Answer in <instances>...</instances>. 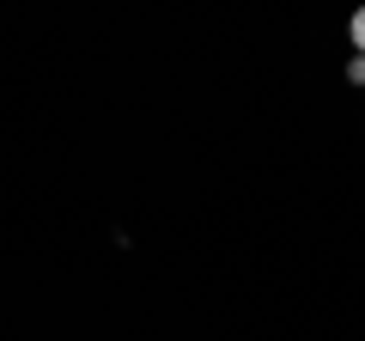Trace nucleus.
I'll use <instances>...</instances> for the list:
<instances>
[{
    "mask_svg": "<svg viewBox=\"0 0 365 341\" xmlns=\"http://www.w3.org/2000/svg\"><path fill=\"white\" fill-rule=\"evenodd\" d=\"M353 49L365 55V6H359V13H353Z\"/></svg>",
    "mask_w": 365,
    "mask_h": 341,
    "instance_id": "1",
    "label": "nucleus"
},
{
    "mask_svg": "<svg viewBox=\"0 0 365 341\" xmlns=\"http://www.w3.org/2000/svg\"><path fill=\"white\" fill-rule=\"evenodd\" d=\"M347 79H353V86H365V55H353V61H347Z\"/></svg>",
    "mask_w": 365,
    "mask_h": 341,
    "instance_id": "2",
    "label": "nucleus"
}]
</instances>
